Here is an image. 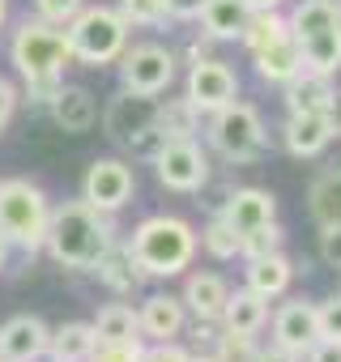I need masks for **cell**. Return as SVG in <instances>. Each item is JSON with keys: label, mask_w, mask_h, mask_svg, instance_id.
Segmentation results:
<instances>
[{"label": "cell", "mask_w": 341, "mask_h": 362, "mask_svg": "<svg viewBox=\"0 0 341 362\" xmlns=\"http://www.w3.org/2000/svg\"><path fill=\"white\" fill-rule=\"evenodd\" d=\"M115 243V226H111V214L86 205V201H64L52 209L47 218V256L60 264V269H77V273H94V264L111 252Z\"/></svg>", "instance_id": "cell-1"}, {"label": "cell", "mask_w": 341, "mask_h": 362, "mask_svg": "<svg viewBox=\"0 0 341 362\" xmlns=\"http://www.w3.org/2000/svg\"><path fill=\"white\" fill-rule=\"evenodd\" d=\"M128 256L145 277H180L197 260V230L175 214H154L132 230Z\"/></svg>", "instance_id": "cell-2"}, {"label": "cell", "mask_w": 341, "mask_h": 362, "mask_svg": "<svg viewBox=\"0 0 341 362\" xmlns=\"http://www.w3.org/2000/svg\"><path fill=\"white\" fill-rule=\"evenodd\" d=\"M286 30L303 56V69L311 73H337L341 69V9L333 0H303L286 18Z\"/></svg>", "instance_id": "cell-3"}, {"label": "cell", "mask_w": 341, "mask_h": 362, "mask_svg": "<svg viewBox=\"0 0 341 362\" xmlns=\"http://www.w3.org/2000/svg\"><path fill=\"white\" fill-rule=\"evenodd\" d=\"M64 39H69V52H73L77 64L103 69V64H115L124 56V47H128V22L111 5H86L64 26Z\"/></svg>", "instance_id": "cell-4"}, {"label": "cell", "mask_w": 341, "mask_h": 362, "mask_svg": "<svg viewBox=\"0 0 341 362\" xmlns=\"http://www.w3.org/2000/svg\"><path fill=\"white\" fill-rule=\"evenodd\" d=\"M47 218L52 205L39 184H30V179H5L0 184V230L13 247L39 252L47 239Z\"/></svg>", "instance_id": "cell-5"}, {"label": "cell", "mask_w": 341, "mask_h": 362, "mask_svg": "<svg viewBox=\"0 0 341 362\" xmlns=\"http://www.w3.org/2000/svg\"><path fill=\"white\" fill-rule=\"evenodd\" d=\"M9 60L13 69L22 73V81H35V77H64V64H73V52H69V39L60 26H47V22H22L13 30V43H9Z\"/></svg>", "instance_id": "cell-6"}, {"label": "cell", "mask_w": 341, "mask_h": 362, "mask_svg": "<svg viewBox=\"0 0 341 362\" xmlns=\"http://www.w3.org/2000/svg\"><path fill=\"white\" fill-rule=\"evenodd\" d=\"M209 145L226 162H252L265 153V119L252 103H226L209 111Z\"/></svg>", "instance_id": "cell-7"}, {"label": "cell", "mask_w": 341, "mask_h": 362, "mask_svg": "<svg viewBox=\"0 0 341 362\" xmlns=\"http://www.w3.org/2000/svg\"><path fill=\"white\" fill-rule=\"evenodd\" d=\"M120 81L132 94L158 98L162 90H170V81H175V52H166L162 43L124 47V56H120Z\"/></svg>", "instance_id": "cell-8"}, {"label": "cell", "mask_w": 341, "mask_h": 362, "mask_svg": "<svg viewBox=\"0 0 341 362\" xmlns=\"http://www.w3.org/2000/svg\"><path fill=\"white\" fill-rule=\"evenodd\" d=\"M154 170H158V184L170 192H201L209 184V153L192 136L166 141L154 153Z\"/></svg>", "instance_id": "cell-9"}, {"label": "cell", "mask_w": 341, "mask_h": 362, "mask_svg": "<svg viewBox=\"0 0 341 362\" xmlns=\"http://www.w3.org/2000/svg\"><path fill=\"white\" fill-rule=\"evenodd\" d=\"M137 192V175L128 162L120 158H94L86 170V184H81V201L103 209V214H120Z\"/></svg>", "instance_id": "cell-10"}, {"label": "cell", "mask_w": 341, "mask_h": 362, "mask_svg": "<svg viewBox=\"0 0 341 362\" xmlns=\"http://www.w3.org/2000/svg\"><path fill=\"white\" fill-rule=\"evenodd\" d=\"M184 98H188L201 115H209V111H218V107H226V103L239 98V77H235L231 64L201 56V60H192V69H188V90H184Z\"/></svg>", "instance_id": "cell-11"}, {"label": "cell", "mask_w": 341, "mask_h": 362, "mask_svg": "<svg viewBox=\"0 0 341 362\" xmlns=\"http://www.w3.org/2000/svg\"><path fill=\"white\" fill-rule=\"evenodd\" d=\"M158 124V98H149V94H132V90H124L111 107H107V115H103V128H107V136L115 141V145H132L141 132H149Z\"/></svg>", "instance_id": "cell-12"}, {"label": "cell", "mask_w": 341, "mask_h": 362, "mask_svg": "<svg viewBox=\"0 0 341 362\" xmlns=\"http://www.w3.org/2000/svg\"><path fill=\"white\" fill-rule=\"evenodd\" d=\"M316 341H320L316 303H303V298L282 303V307H277V315H273V345H277V349H286V354H294V358H303Z\"/></svg>", "instance_id": "cell-13"}, {"label": "cell", "mask_w": 341, "mask_h": 362, "mask_svg": "<svg viewBox=\"0 0 341 362\" xmlns=\"http://www.w3.org/2000/svg\"><path fill=\"white\" fill-rule=\"evenodd\" d=\"M52 328L39 315H13L0 324V362H39L47 358Z\"/></svg>", "instance_id": "cell-14"}, {"label": "cell", "mask_w": 341, "mask_h": 362, "mask_svg": "<svg viewBox=\"0 0 341 362\" xmlns=\"http://www.w3.org/2000/svg\"><path fill=\"white\" fill-rule=\"evenodd\" d=\"M141 320V341H175L188 324V307L180 294H145V303L137 307Z\"/></svg>", "instance_id": "cell-15"}, {"label": "cell", "mask_w": 341, "mask_h": 362, "mask_svg": "<svg viewBox=\"0 0 341 362\" xmlns=\"http://www.w3.org/2000/svg\"><path fill=\"white\" fill-rule=\"evenodd\" d=\"M222 218L239 235H248V230H256L265 222H277V197L265 192V188H235L226 197V205H222Z\"/></svg>", "instance_id": "cell-16"}, {"label": "cell", "mask_w": 341, "mask_h": 362, "mask_svg": "<svg viewBox=\"0 0 341 362\" xmlns=\"http://www.w3.org/2000/svg\"><path fill=\"white\" fill-rule=\"evenodd\" d=\"M226 294H231V286H226L218 273H188L180 298H184V307H188L192 320L218 324V320H222V307H226Z\"/></svg>", "instance_id": "cell-17"}, {"label": "cell", "mask_w": 341, "mask_h": 362, "mask_svg": "<svg viewBox=\"0 0 341 362\" xmlns=\"http://www.w3.org/2000/svg\"><path fill=\"white\" fill-rule=\"evenodd\" d=\"M47 107H52V119L64 132H90L98 124V103L86 86H60V94Z\"/></svg>", "instance_id": "cell-18"}, {"label": "cell", "mask_w": 341, "mask_h": 362, "mask_svg": "<svg viewBox=\"0 0 341 362\" xmlns=\"http://www.w3.org/2000/svg\"><path fill=\"white\" fill-rule=\"evenodd\" d=\"M265 324H269V298H260V294H256V290H248V286L226 294V307H222V320H218V328L256 337Z\"/></svg>", "instance_id": "cell-19"}, {"label": "cell", "mask_w": 341, "mask_h": 362, "mask_svg": "<svg viewBox=\"0 0 341 362\" xmlns=\"http://www.w3.org/2000/svg\"><path fill=\"white\" fill-rule=\"evenodd\" d=\"M282 136H286V149H290V158H320V153H324V145L333 141V132H328V119H324L320 111L290 115Z\"/></svg>", "instance_id": "cell-20"}, {"label": "cell", "mask_w": 341, "mask_h": 362, "mask_svg": "<svg viewBox=\"0 0 341 362\" xmlns=\"http://www.w3.org/2000/svg\"><path fill=\"white\" fill-rule=\"evenodd\" d=\"M333 90H337V86H333L328 73L303 69V73H294V77L286 81V107H290V115H303V111H320V115H324Z\"/></svg>", "instance_id": "cell-21"}, {"label": "cell", "mask_w": 341, "mask_h": 362, "mask_svg": "<svg viewBox=\"0 0 341 362\" xmlns=\"http://www.w3.org/2000/svg\"><path fill=\"white\" fill-rule=\"evenodd\" d=\"M252 60H256L260 81H269V86H286L294 73H303V56H299V47H294L290 35L277 39V43H269V47H260Z\"/></svg>", "instance_id": "cell-22"}, {"label": "cell", "mask_w": 341, "mask_h": 362, "mask_svg": "<svg viewBox=\"0 0 341 362\" xmlns=\"http://www.w3.org/2000/svg\"><path fill=\"white\" fill-rule=\"evenodd\" d=\"M294 281V264L273 252V256H260V260H248V290H256L260 298H282Z\"/></svg>", "instance_id": "cell-23"}, {"label": "cell", "mask_w": 341, "mask_h": 362, "mask_svg": "<svg viewBox=\"0 0 341 362\" xmlns=\"http://www.w3.org/2000/svg\"><path fill=\"white\" fill-rule=\"evenodd\" d=\"M98 337H94V324L86 320H73V324H60L47 341V358L52 362H86L94 354Z\"/></svg>", "instance_id": "cell-24"}, {"label": "cell", "mask_w": 341, "mask_h": 362, "mask_svg": "<svg viewBox=\"0 0 341 362\" xmlns=\"http://www.w3.org/2000/svg\"><path fill=\"white\" fill-rule=\"evenodd\" d=\"M252 9L243 5V0H205V9H201V26L209 39H239L243 26H248Z\"/></svg>", "instance_id": "cell-25"}, {"label": "cell", "mask_w": 341, "mask_h": 362, "mask_svg": "<svg viewBox=\"0 0 341 362\" xmlns=\"http://www.w3.org/2000/svg\"><path fill=\"white\" fill-rule=\"evenodd\" d=\"M307 209L316 226H341V166L316 175V184L307 192Z\"/></svg>", "instance_id": "cell-26"}, {"label": "cell", "mask_w": 341, "mask_h": 362, "mask_svg": "<svg viewBox=\"0 0 341 362\" xmlns=\"http://www.w3.org/2000/svg\"><path fill=\"white\" fill-rule=\"evenodd\" d=\"M94 273H98V281H103L107 290H115V294L137 290V281L145 277V273L137 269V260L128 256V243H124V247H120V243H111V252L94 264Z\"/></svg>", "instance_id": "cell-27"}, {"label": "cell", "mask_w": 341, "mask_h": 362, "mask_svg": "<svg viewBox=\"0 0 341 362\" xmlns=\"http://www.w3.org/2000/svg\"><path fill=\"white\" fill-rule=\"evenodd\" d=\"M98 341H141V320L128 303H107L98 307V315L90 320Z\"/></svg>", "instance_id": "cell-28"}, {"label": "cell", "mask_w": 341, "mask_h": 362, "mask_svg": "<svg viewBox=\"0 0 341 362\" xmlns=\"http://www.w3.org/2000/svg\"><path fill=\"white\" fill-rule=\"evenodd\" d=\"M290 30H286V18L277 13V9H269V13H252L248 18V26H243V47L256 56L260 47H269V43H277V39H286Z\"/></svg>", "instance_id": "cell-29"}, {"label": "cell", "mask_w": 341, "mask_h": 362, "mask_svg": "<svg viewBox=\"0 0 341 362\" xmlns=\"http://www.w3.org/2000/svg\"><path fill=\"white\" fill-rule=\"evenodd\" d=\"M197 107L188 103V98H175V103H158V128L166 132V141H184V136H192L197 132Z\"/></svg>", "instance_id": "cell-30"}, {"label": "cell", "mask_w": 341, "mask_h": 362, "mask_svg": "<svg viewBox=\"0 0 341 362\" xmlns=\"http://www.w3.org/2000/svg\"><path fill=\"white\" fill-rule=\"evenodd\" d=\"M197 243H201L214 260H235V256H239V230H235L222 214L201 230V239H197Z\"/></svg>", "instance_id": "cell-31"}, {"label": "cell", "mask_w": 341, "mask_h": 362, "mask_svg": "<svg viewBox=\"0 0 341 362\" xmlns=\"http://www.w3.org/2000/svg\"><path fill=\"white\" fill-rule=\"evenodd\" d=\"M282 243H286L282 226H277V222H265V226H256V230L239 235V256H243V260H260V256L282 252Z\"/></svg>", "instance_id": "cell-32"}, {"label": "cell", "mask_w": 341, "mask_h": 362, "mask_svg": "<svg viewBox=\"0 0 341 362\" xmlns=\"http://www.w3.org/2000/svg\"><path fill=\"white\" fill-rule=\"evenodd\" d=\"M256 337H248V332H218L214 337V362H256Z\"/></svg>", "instance_id": "cell-33"}, {"label": "cell", "mask_w": 341, "mask_h": 362, "mask_svg": "<svg viewBox=\"0 0 341 362\" xmlns=\"http://www.w3.org/2000/svg\"><path fill=\"white\" fill-rule=\"evenodd\" d=\"M120 13L128 26H162L166 22V0H120Z\"/></svg>", "instance_id": "cell-34"}, {"label": "cell", "mask_w": 341, "mask_h": 362, "mask_svg": "<svg viewBox=\"0 0 341 362\" xmlns=\"http://www.w3.org/2000/svg\"><path fill=\"white\" fill-rule=\"evenodd\" d=\"M86 9V0H35V13H39V22H47V26H69L77 13Z\"/></svg>", "instance_id": "cell-35"}, {"label": "cell", "mask_w": 341, "mask_h": 362, "mask_svg": "<svg viewBox=\"0 0 341 362\" xmlns=\"http://www.w3.org/2000/svg\"><path fill=\"white\" fill-rule=\"evenodd\" d=\"M145 341H98L86 362H141Z\"/></svg>", "instance_id": "cell-36"}, {"label": "cell", "mask_w": 341, "mask_h": 362, "mask_svg": "<svg viewBox=\"0 0 341 362\" xmlns=\"http://www.w3.org/2000/svg\"><path fill=\"white\" fill-rule=\"evenodd\" d=\"M316 320H320V337H341V294H328L316 307Z\"/></svg>", "instance_id": "cell-37"}, {"label": "cell", "mask_w": 341, "mask_h": 362, "mask_svg": "<svg viewBox=\"0 0 341 362\" xmlns=\"http://www.w3.org/2000/svg\"><path fill=\"white\" fill-rule=\"evenodd\" d=\"M141 362H188V349L180 341H154V345H145Z\"/></svg>", "instance_id": "cell-38"}, {"label": "cell", "mask_w": 341, "mask_h": 362, "mask_svg": "<svg viewBox=\"0 0 341 362\" xmlns=\"http://www.w3.org/2000/svg\"><path fill=\"white\" fill-rule=\"evenodd\" d=\"M18 103H22L18 86H13L9 77H0V132H5V128L13 124V115H18Z\"/></svg>", "instance_id": "cell-39"}, {"label": "cell", "mask_w": 341, "mask_h": 362, "mask_svg": "<svg viewBox=\"0 0 341 362\" xmlns=\"http://www.w3.org/2000/svg\"><path fill=\"white\" fill-rule=\"evenodd\" d=\"M320 260L341 269V226H320Z\"/></svg>", "instance_id": "cell-40"}, {"label": "cell", "mask_w": 341, "mask_h": 362, "mask_svg": "<svg viewBox=\"0 0 341 362\" xmlns=\"http://www.w3.org/2000/svg\"><path fill=\"white\" fill-rule=\"evenodd\" d=\"M60 77H35V81H26V98L30 103H52L56 94H60Z\"/></svg>", "instance_id": "cell-41"}, {"label": "cell", "mask_w": 341, "mask_h": 362, "mask_svg": "<svg viewBox=\"0 0 341 362\" xmlns=\"http://www.w3.org/2000/svg\"><path fill=\"white\" fill-rule=\"evenodd\" d=\"M307 362H341V337H320L307 349Z\"/></svg>", "instance_id": "cell-42"}, {"label": "cell", "mask_w": 341, "mask_h": 362, "mask_svg": "<svg viewBox=\"0 0 341 362\" xmlns=\"http://www.w3.org/2000/svg\"><path fill=\"white\" fill-rule=\"evenodd\" d=\"M205 9V0H166V18H175V22H192L201 18Z\"/></svg>", "instance_id": "cell-43"}, {"label": "cell", "mask_w": 341, "mask_h": 362, "mask_svg": "<svg viewBox=\"0 0 341 362\" xmlns=\"http://www.w3.org/2000/svg\"><path fill=\"white\" fill-rule=\"evenodd\" d=\"M324 119H328V132L341 136V90H333V98H328V107H324Z\"/></svg>", "instance_id": "cell-44"}, {"label": "cell", "mask_w": 341, "mask_h": 362, "mask_svg": "<svg viewBox=\"0 0 341 362\" xmlns=\"http://www.w3.org/2000/svg\"><path fill=\"white\" fill-rule=\"evenodd\" d=\"M256 362H303V358H294V354H286V349L269 345V349H260V354H256Z\"/></svg>", "instance_id": "cell-45"}, {"label": "cell", "mask_w": 341, "mask_h": 362, "mask_svg": "<svg viewBox=\"0 0 341 362\" xmlns=\"http://www.w3.org/2000/svg\"><path fill=\"white\" fill-rule=\"evenodd\" d=\"M252 13H269V9H282V0H243Z\"/></svg>", "instance_id": "cell-46"}, {"label": "cell", "mask_w": 341, "mask_h": 362, "mask_svg": "<svg viewBox=\"0 0 341 362\" xmlns=\"http://www.w3.org/2000/svg\"><path fill=\"white\" fill-rule=\"evenodd\" d=\"M9 247H13V243L5 239V230H0V269H5V264H9Z\"/></svg>", "instance_id": "cell-47"}, {"label": "cell", "mask_w": 341, "mask_h": 362, "mask_svg": "<svg viewBox=\"0 0 341 362\" xmlns=\"http://www.w3.org/2000/svg\"><path fill=\"white\" fill-rule=\"evenodd\" d=\"M188 362H214V354H188Z\"/></svg>", "instance_id": "cell-48"}, {"label": "cell", "mask_w": 341, "mask_h": 362, "mask_svg": "<svg viewBox=\"0 0 341 362\" xmlns=\"http://www.w3.org/2000/svg\"><path fill=\"white\" fill-rule=\"evenodd\" d=\"M5 18H9V0H0V26H5Z\"/></svg>", "instance_id": "cell-49"}]
</instances>
